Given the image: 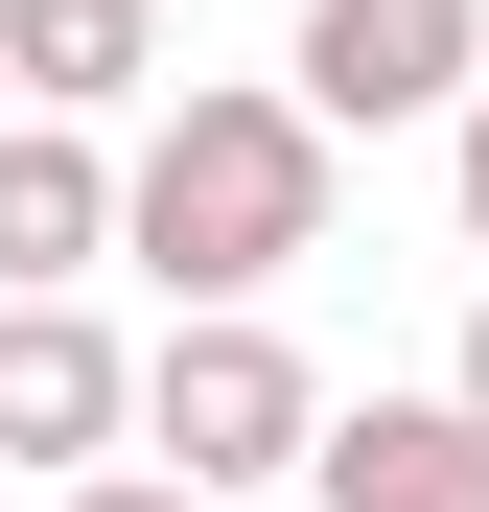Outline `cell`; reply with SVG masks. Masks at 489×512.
I'll return each mask as SVG.
<instances>
[{
  "label": "cell",
  "instance_id": "obj_9",
  "mask_svg": "<svg viewBox=\"0 0 489 512\" xmlns=\"http://www.w3.org/2000/svg\"><path fill=\"white\" fill-rule=\"evenodd\" d=\"M466 256H489V94H466Z\"/></svg>",
  "mask_w": 489,
  "mask_h": 512
},
{
  "label": "cell",
  "instance_id": "obj_8",
  "mask_svg": "<svg viewBox=\"0 0 489 512\" xmlns=\"http://www.w3.org/2000/svg\"><path fill=\"white\" fill-rule=\"evenodd\" d=\"M47 512H210V489H163V466H94V489H47Z\"/></svg>",
  "mask_w": 489,
  "mask_h": 512
},
{
  "label": "cell",
  "instance_id": "obj_2",
  "mask_svg": "<svg viewBox=\"0 0 489 512\" xmlns=\"http://www.w3.org/2000/svg\"><path fill=\"white\" fill-rule=\"evenodd\" d=\"M140 466L163 489H303L326 466V373L280 350V326H163V350H140Z\"/></svg>",
  "mask_w": 489,
  "mask_h": 512
},
{
  "label": "cell",
  "instance_id": "obj_6",
  "mask_svg": "<svg viewBox=\"0 0 489 512\" xmlns=\"http://www.w3.org/2000/svg\"><path fill=\"white\" fill-rule=\"evenodd\" d=\"M303 489H326V512H489V419H466V396H350Z\"/></svg>",
  "mask_w": 489,
  "mask_h": 512
},
{
  "label": "cell",
  "instance_id": "obj_1",
  "mask_svg": "<svg viewBox=\"0 0 489 512\" xmlns=\"http://www.w3.org/2000/svg\"><path fill=\"white\" fill-rule=\"evenodd\" d=\"M117 256H140L187 326H257V280L326 256V117H303V94H187V117L117 163Z\"/></svg>",
  "mask_w": 489,
  "mask_h": 512
},
{
  "label": "cell",
  "instance_id": "obj_4",
  "mask_svg": "<svg viewBox=\"0 0 489 512\" xmlns=\"http://www.w3.org/2000/svg\"><path fill=\"white\" fill-rule=\"evenodd\" d=\"M140 443V350L94 303H0V489H94Z\"/></svg>",
  "mask_w": 489,
  "mask_h": 512
},
{
  "label": "cell",
  "instance_id": "obj_7",
  "mask_svg": "<svg viewBox=\"0 0 489 512\" xmlns=\"http://www.w3.org/2000/svg\"><path fill=\"white\" fill-rule=\"evenodd\" d=\"M0 70H24V117H70V140H94L140 70H163V0H0Z\"/></svg>",
  "mask_w": 489,
  "mask_h": 512
},
{
  "label": "cell",
  "instance_id": "obj_5",
  "mask_svg": "<svg viewBox=\"0 0 489 512\" xmlns=\"http://www.w3.org/2000/svg\"><path fill=\"white\" fill-rule=\"evenodd\" d=\"M94 256H117V163L70 117H0V303H70Z\"/></svg>",
  "mask_w": 489,
  "mask_h": 512
},
{
  "label": "cell",
  "instance_id": "obj_3",
  "mask_svg": "<svg viewBox=\"0 0 489 512\" xmlns=\"http://www.w3.org/2000/svg\"><path fill=\"white\" fill-rule=\"evenodd\" d=\"M280 94H303L326 140H396V117H466V94H489V0H303Z\"/></svg>",
  "mask_w": 489,
  "mask_h": 512
},
{
  "label": "cell",
  "instance_id": "obj_10",
  "mask_svg": "<svg viewBox=\"0 0 489 512\" xmlns=\"http://www.w3.org/2000/svg\"><path fill=\"white\" fill-rule=\"evenodd\" d=\"M443 396H466V419H489V303H466V373H443Z\"/></svg>",
  "mask_w": 489,
  "mask_h": 512
}]
</instances>
